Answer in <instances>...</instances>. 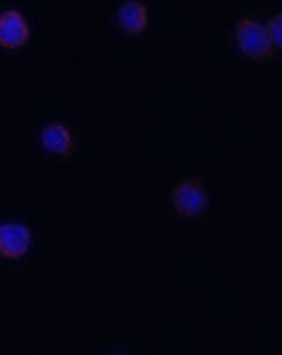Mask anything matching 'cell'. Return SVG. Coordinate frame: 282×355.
Returning <instances> with one entry per match:
<instances>
[{"mask_svg":"<svg viewBox=\"0 0 282 355\" xmlns=\"http://www.w3.org/2000/svg\"><path fill=\"white\" fill-rule=\"evenodd\" d=\"M174 211L184 220H196L209 206V192L198 177H184L170 192Z\"/></svg>","mask_w":282,"mask_h":355,"instance_id":"obj_2","label":"cell"},{"mask_svg":"<svg viewBox=\"0 0 282 355\" xmlns=\"http://www.w3.org/2000/svg\"><path fill=\"white\" fill-rule=\"evenodd\" d=\"M267 31H269L271 41H273V47L281 49L282 51V12L281 14H274L273 18L269 19Z\"/></svg>","mask_w":282,"mask_h":355,"instance_id":"obj_7","label":"cell"},{"mask_svg":"<svg viewBox=\"0 0 282 355\" xmlns=\"http://www.w3.org/2000/svg\"><path fill=\"white\" fill-rule=\"evenodd\" d=\"M41 146L60 157H72L77 152V144H75L74 135L64 123L53 121L48 123L43 132H41Z\"/></svg>","mask_w":282,"mask_h":355,"instance_id":"obj_5","label":"cell"},{"mask_svg":"<svg viewBox=\"0 0 282 355\" xmlns=\"http://www.w3.org/2000/svg\"><path fill=\"white\" fill-rule=\"evenodd\" d=\"M31 231L28 225L18 221L0 223V259L19 260L31 249Z\"/></svg>","mask_w":282,"mask_h":355,"instance_id":"obj_3","label":"cell"},{"mask_svg":"<svg viewBox=\"0 0 282 355\" xmlns=\"http://www.w3.org/2000/svg\"><path fill=\"white\" fill-rule=\"evenodd\" d=\"M236 45L240 53L255 62H263L273 58V41L269 37V31L257 19L242 18L238 19L234 29Z\"/></svg>","mask_w":282,"mask_h":355,"instance_id":"obj_1","label":"cell"},{"mask_svg":"<svg viewBox=\"0 0 282 355\" xmlns=\"http://www.w3.org/2000/svg\"><path fill=\"white\" fill-rule=\"evenodd\" d=\"M116 21L126 33L141 35L149 26V10L140 0H128L116 12Z\"/></svg>","mask_w":282,"mask_h":355,"instance_id":"obj_6","label":"cell"},{"mask_svg":"<svg viewBox=\"0 0 282 355\" xmlns=\"http://www.w3.org/2000/svg\"><path fill=\"white\" fill-rule=\"evenodd\" d=\"M31 37V29L26 16L19 10L0 12V47L21 49Z\"/></svg>","mask_w":282,"mask_h":355,"instance_id":"obj_4","label":"cell"}]
</instances>
